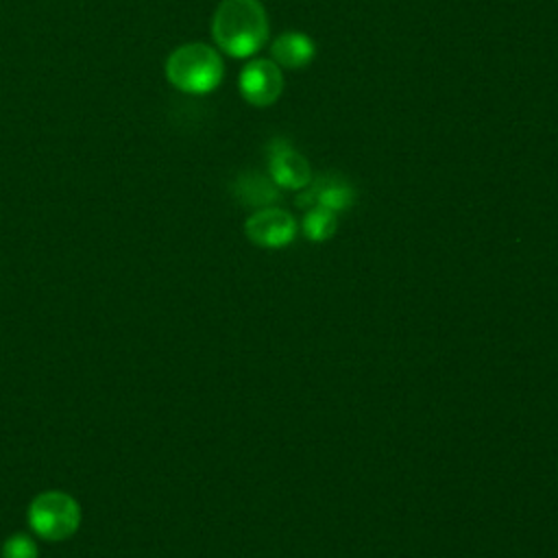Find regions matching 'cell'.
<instances>
[{
	"label": "cell",
	"mask_w": 558,
	"mask_h": 558,
	"mask_svg": "<svg viewBox=\"0 0 558 558\" xmlns=\"http://www.w3.org/2000/svg\"><path fill=\"white\" fill-rule=\"evenodd\" d=\"M225 74V65L216 48L194 41L174 48L166 61V78L172 87L185 94L214 92Z\"/></svg>",
	"instance_id": "7a4b0ae2"
},
{
	"label": "cell",
	"mask_w": 558,
	"mask_h": 558,
	"mask_svg": "<svg viewBox=\"0 0 558 558\" xmlns=\"http://www.w3.org/2000/svg\"><path fill=\"white\" fill-rule=\"evenodd\" d=\"M268 174L277 187L286 190H303L312 181L307 159L281 137L268 144Z\"/></svg>",
	"instance_id": "8992f818"
},
{
	"label": "cell",
	"mask_w": 558,
	"mask_h": 558,
	"mask_svg": "<svg viewBox=\"0 0 558 558\" xmlns=\"http://www.w3.org/2000/svg\"><path fill=\"white\" fill-rule=\"evenodd\" d=\"M355 203V190L353 185L342 179L340 174H320L310 185L305 192L296 196L299 207H325L329 211H347Z\"/></svg>",
	"instance_id": "52a82bcc"
},
{
	"label": "cell",
	"mask_w": 558,
	"mask_h": 558,
	"mask_svg": "<svg viewBox=\"0 0 558 558\" xmlns=\"http://www.w3.org/2000/svg\"><path fill=\"white\" fill-rule=\"evenodd\" d=\"M270 54L279 68L301 70L312 63L316 54V46L305 33L288 31V33H281L277 39H272Z\"/></svg>",
	"instance_id": "ba28073f"
},
{
	"label": "cell",
	"mask_w": 558,
	"mask_h": 558,
	"mask_svg": "<svg viewBox=\"0 0 558 558\" xmlns=\"http://www.w3.org/2000/svg\"><path fill=\"white\" fill-rule=\"evenodd\" d=\"M233 194L242 205L257 209L272 207L281 201V192L275 185V181L259 172H242L233 183Z\"/></svg>",
	"instance_id": "9c48e42d"
},
{
	"label": "cell",
	"mask_w": 558,
	"mask_h": 558,
	"mask_svg": "<svg viewBox=\"0 0 558 558\" xmlns=\"http://www.w3.org/2000/svg\"><path fill=\"white\" fill-rule=\"evenodd\" d=\"M2 558H37V545L28 534H13L4 541Z\"/></svg>",
	"instance_id": "8fae6325"
},
{
	"label": "cell",
	"mask_w": 558,
	"mask_h": 558,
	"mask_svg": "<svg viewBox=\"0 0 558 558\" xmlns=\"http://www.w3.org/2000/svg\"><path fill=\"white\" fill-rule=\"evenodd\" d=\"M211 37L229 57H253L268 41L264 4L259 0H222L211 20Z\"/></svg>",
	"instance_id": "6da1fadb"
},
{
	"label": "cell",
	"mask_w": 558,
	"mask_h": 558,
	"mask_svg": "<svg viewBox=\"0 0 558 558\" xmlns=\"http://www.w3.org/2000/svg\"><path fill=\"white\" fill-rule=\"evenodd\" d=\"M238 87L242 98L253 107L272 105L283 89L281 68L270 59H253L240 72Z\"/></svg>",
	"instance_id": "277c9868"
},
{
	"label": "cell",
	"mask_w": 558,
	"mask_h": 558,
	"mask_svg": "<svg viewBox=\"0 0 558 558\" xmlns=\"http://www.w3.org/2000/svg\"><path fill=\"white\" fill-rule=\"evenodd\" d=\"M338 229L336 211H329L325 207H310L303 218V233L312 242H325L329 240Z\"/></svg>",
	"instance_id": "30bf717a"
},
{
	"label": "cell",
	"mask_w": 558,
	"mask_h": 558,
	"mask_svg": "<svg viewBox=\"0 0 558 558\" xmlns=\"http://www.w3.org/2000/svg\"><path fill=\"white\" fill-rule=\"evenodd\" d=\"M81 523V508L74 497L61 490L37 495L28 506L31 530L46 541L70 538Z\"/></svg>",
	"instance_id": "3957f363"
},
{
	"label": "cell",
	"mask_w": 558,
	"mask_h": 558,
	"mask_svg": "<svg viewBox=\"0 0 558 558\" xmlns=\"http://www.w3.org/2000/svg\"><path fill=\"white\" fill-rule=\"evenodd\" d=\"M246 238L264 248H281L296 235L294 218L279 207H264L251 214L244 222Z\"/></svg>",
	"instance_id": "5b68a950"
}]
</instances>
